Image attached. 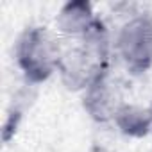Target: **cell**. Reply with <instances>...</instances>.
<instances>
[{"mask_svg":"<svg viewBox=\"0 0 152 152\" xmlns=\"http://www.w3.org/2000/svg\"><path fill=\"white\" fill-rule=\"evenodd\" d=\"M113 124L118 127L120 132L132 138H141L152 131V115L148 107L124 102L118 113L115 115Z\"/></svg>","mask_w":152,"mask_h":152,"instance_id":"cell-6","label":"cell"},{"mask_svg":"<svg viewBox=\"0 0 152 152\" xmlns=\"http://www.w3.org/2000/svg\"><path fill=\"white\" fill-rule=\"evenodd\" d=\"M124 104V97L118 83L107 72L100 73L99 77L83 91V106L84 111L95 122H113L115 115Z\"/></svg>","mask_w":152,"mask_h":152,"instance_id":"cell-4","label":"cell"},{"mask_svg":"<svg viewBox=\"0 0 152 152\" xmlns=\"http://www.w3.org/2000/svg\"><path fill=\"white\" fill-rule=\"evenodd\" d=\"M107 66V63L91 54L84 45L75 43L72 48H64L57 73L68 90L84 91L100 73L109 70Z\"/></svg>","mask_w":152,"mask_h":152,"instance_id":"cell-3","label":"cell"},{"mask_svg":"<svg viewBox=\"0 0 152 152\" xmlns=\"http://www.w3.org/2000/svg\"><path fill=\"white\" fill-rule=\"evenodd\" d=\"M99 20L100 18H97L90 2L73 0V2H66L59 9L56 16V29L61 36L79 41L99 23Z\"/></svg>","mask_w":152,"mask_h":152,"instance_id":"cell-5","label":"cell"},{"mask_svg":"<svg viewBox=\"0 0 152 152\" xmlns=\"http://www.w3.org/2000/svg\"><path fill=\"white\" fill-rule=\"evenodd\" d=\"M148 109H150V115H152V102H150V106H148Z\"/></svg>","mask_w":152,"mask_h":152,"instance_id":"cell-7","label":"cell"},{"mask_svg":"<svg viewBox=\"0 0 152 152\" xmlns=\"http://www.w3.org/2000/svg\"><path fill=\"white\" fill-rule=\"evenodd\" d=\"M115 54L132 73H143L152 66V16L134 15L116 32Z\"/></svg>","mask_w":152,"mask_h":152,"instance_id":"cell-2","label":"cell"},{"mask_svg":"<svg viewBox=\"0 0 152 152\" xmlns=\"http://www.w3.org/2000/svg\"><path fill=\"white\" fill-rule=\"evenodd\" d=\"M59 38L47 27H27L16 41V64L29 84L45 83L59 70L63 57Z\"/></svg>","mask_w":152,"mask_h":152,"instance_id":"cell-1","label":"cell"}]
</instances>
